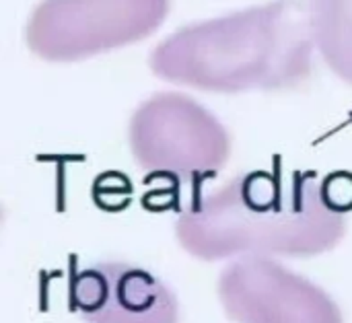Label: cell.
Instances as JSON below:
<instances>
[{
  "label": "cell",
  "instance_id": "obj_1",
  "mask_svg": "<svg viewBox=\"0 0 352 323\" xmlns=\"http://www.w3.org/2000/svg\"><path fill=\"white\" fill-rule=\"evenodd\" d=\"M346 219L330 206L324 181L252 171L188 206L175 225L179 245L214 262L243 256L311 258L338 245Z\"/></svg>",
  "mask_w": 352,
  "mask_h": 323
},
{
  "label": "cell",
  "instance_id": "obj_2",
  "mask_svg": "<svg viewBox=\"0 0 352 323\" xmlns=\"http://www.w3.org/2000/svg\"><path fill=\"white\" fill-rule=\"evenodd\" d=\"M151 68L163 80L214 93L299 87L314 68L307 2L274 0L188 25L155 47Z\"/></svg>",
  "mask_w": 352,
  "mask_h": 323
},
{
  "label": "cell",
  "instance_id": "obj_3",
  "mask_svg": "<svg viewBox=\"0 0 352 323\" xmlns=\"http://www.w3.org/2000/svg\"><path fill=\"white\" fill-rule=\"evenodd\" d=\"M130 148L151 175L200 181L223 169L231 140L223 124L194 99L159 93L132 115Z\"/></svg>",
  "mask_w": 352,
  "mask_h": 323
},
{
  "label": "cell",
  "instance_id": "obj_4",
  "mask_svg": "<svg viewBox=\"0 0 352 323\" xmlns=\"http://www.w3.org/2000/svg\"><path fill=\"white\" fill-rule=\"evenodd\" d=\"M169 0H43L27 23V45L50 62H74L155 33Z\"/></svg>",
  "mask_w": 352,
  "mask_h": 323
},
{
  "label": "cell",
  "instance_id": "obj_5",
  "mask_svg": "<svg viewBox=\"0 0 352 323\" xmlns=\"http://www.w3.org/2000/svg\"><path fill=\"white\" fill-rule=\"evenodd\" d=\"M219 297L235 323H344L318 285L266 256H243L219 278Z\"/></svg>",
  "mask_w": 352,
  "mask_h": 323
},
{
  "label": "cell",
  "instance_id": "obj_6",
  "mask_svg": "<svg viewBox=\"0 0 352 323\" xmlns=\"http://www.w3.org/2000/svg\"><path fill=\"white\" fill-rule=\"evenodd\" d=\"M68 299L85 323H179L175 295L132 264L103 262L76 272Z\"/></svg>",
  "mask_w": 352,
  "mask_h": 323
},
{
  "label": "cell",
  "instance_id": "obj_7",
  "mask_svg": "<svg viewBox=\"0 0 352 323\" xmlns=\"http://www.w3.org/2000/svg\"><path fill=\"white\" fill-rule=\"evenodd\" d=\"M307 14L324 62L352 85V0H307Z\"/></svg>",
  "mask_w": 352,
  "mask_h": 323
},
{
  "label": "cell",
  "instance_id": "obj_8",
  "mask_svg": "<svg viewBox=\"0 0 352 323\" xmlns=\"http://www.w3.org/2000/svg\"><path fill=\"white\" fill-rule=\"evenodd\" d=\"M324 194L332 208L346 214L352 210V175L336 173L324 181Z\"/></svg>",
  "mask_w": 352,
  "mask_h": 323
}]
</instances>
